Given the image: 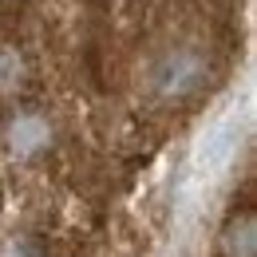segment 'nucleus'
Here are the masks:
<instances>
[{
	"instance_id": "f257e3e1",
	"label": "nucleus",
	"mask_w": 257,
	"mask_h": 257,
	"mask_svg": "<svg viewBox=\"0 0 257 257\" xmlns=\"http://www.w3.org/2000/svg\"><path fill=\"white\" fill-rule=\"evenodd\" d=\"M257 253V210H253V170L245 162L241 186L233 190V202L222 218V229L214 237V257H253Z\"/></svg>"
}]
</instances>
